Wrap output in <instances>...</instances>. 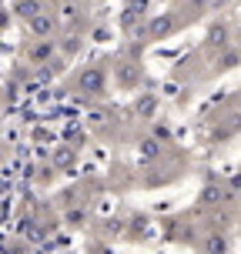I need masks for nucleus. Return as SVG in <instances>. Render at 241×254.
<instances>
[{
    "mask_svg": "<svg viewBox=\"0 0 241 254\" xmlns=\"http://www.w3.org/2000/svg\"><path fill=\"white\" fill-rule=\"evenodd\" d=\"M27 27H30V34H34L37 40H44V37H51L54 30H57V17L44 10V13H37L34 20H27Z\"/></svg>",
    "mask_w": 241,
    "mask_h": 254,
    "instance_id": "obj_3",
    "label": "nucleus"
},
{
    "mask_svg": "<svg viewBox=\"0 0 241 254\" xmlns=\"http://www.w3.org/2000/svg\"><path fill=\"white\" fill-rule=\"evenodd\" d=\"M151 137H158L161 144H164V140H171V130H167L164 124H158V127H154V134H151Z\"/></svg>",
    "mask_w": 241,
    "mask_h": 254,
    "instance_id": "obj_16",
    "label": "nucleus"
},
{
    "mask_svg": "<svg viewBox=\"0 0 241 254\" xmlns=\"http://www.w3.org/2000/svg\"><path fill=\"white\" fill-rule=\"evenodd\" d=\"M77 87L84 90V94H90V97H97L107 87V74H104L101 67H87V70H80V77H77Z\"/></svg>",
    "mask_w": 241,
    "mask_h": 254,
    "instance_id": "obj_1",
    "label": "nucleus"
},
{
    "mask_svg": "<svg viewBox=\"0 0 241 254\" xmlns=\"http://www.w3.org/2000/svg\"><path fill=\"white\" fill-rule=\"evenodd\" d=\"M238 130H241V114H231L228 121L215 130V140H228L231 134H238Z\"/></svg>",
    "mask_w": 241,
    "mask_h": 254,
    "instance_id": "obj_10",
    "label": "nucleus"
},
{
    "mask_svg": "<svg viewBox=\"0 0 241 254\" xmlns=\"http://www.w3.org/2000/svg\"><path fill=\"white\" fill-rule=\"evenodd\" d=\"M47 7H44V0H17L13 3V13L20 17V20H34L37 13H44Z\"/></svg>",
    "mask_w": 241,
    "mask_h": 254,
    "instance_id": "obj_7",
    "label": "nucleus"
},
{
    "mask_svg": "<svg viewBox=\"0 0 241 254\" xmlns=\"http://www.w3.org/2000/svg\"><path fill=\"white\" fill-rule=\"evenodd\" d=\"M80 47H84V37H77V34H74V37H67V40H61V51L67 54V57H71V54H77Z\"/></svg>",
    "mask_w": 241,
    "mask_h": 254,
    "instance_id": "obj_15",
    "label": "nucleus"
},
{
    "mask_svg": "<svg viewBox=\"0 0 241 254\" xmlns=\"http://www.w3.org/2000/svg\"><path fill=\"white\" fill-rule=\"evenodd\" d=\"M138 80H141V67L138 64H121V67H117V84H121L124 90L138 87Z\"/></svg>",
    "mask_w": 241,
    "mask_h": 254,
    "instance_id": "obj_8",
    "label": "nucleus"
},
{
    "mask_svg": "<svg viewBox=\"0 0 241 254\" xmlns=\"http://www.w3.org/2000/svg\"><path fill=\"white\" fill-rule=\"evenodd\" d=\"M7 27V10H0V30Z\"/></svg>",
    "mask_w": 241,
    "mask_h": 254,
    "instance_id": "obj_19",
    "label": "nucleus"
},
{
    "mask_svg": "<svg viewBox=\"0 0 241 254\" xmlns=\"http://www.w3.org/2000/svg\"><path fill=\"white\" fill-rule=\"evenodd\" d=\"M204 251L208 254H225L228 251V241H225V234H208V238H204Z\"/></svg>",
    "mask_w": 241,
    "mask_h": 254,
    "instance_id": "obj_12",
    "label": "nucleus"
},
{
    "mask_svg": "<svg viewBox=\"0 0 241 254\" xmlns=\"http://www.w3.org/2000/svg\"><path fill=\"white\" fill-rule=\"evenodd\" d=\"M191 3H194V7H208V0H191Z\"/></svg>",
    "mask_w": 241,
    "mask_h": 254,
    "instance_id": "obj_20",
    "label": "nucleus"
},
{
    "mask_svg": "<svg viewBox=\"0 0 241 254\" xmlns=\"http://www.w3.org/2000/svg\"><path fill=\"white\" fill-rule=\"evenodd\" d=\"M54 54H57V44H54L51 37H44L27 51V61L30 64H47V61H54Z\"/></svg>",
    "mask_w": 241,
    "mask_h": 254,
    "instance_id": "obj_4",
    "label": "nucleus"
},
{
    "mask_svg": "<svg viewBox=\"0 0 241 254\" xmlns=\"http://www.w3.org/2000/svg\"><path fill=\"white\" fill-rule=\"evenodd\" d=\"M225 197H228V188H225L221 181H211V184H204L201 197H198V207H201V211H215V207H221Z\"/></svg>",
    "mask_w": 241,
    "mask_h": 254,
    "instance_id": "obj_2",
    "label": "nucleus"
},
{
    "mask_svg": "<svg viewBox=\"0 0 241 254\" xmlns=\"http://www.w3.org/2000/svg\"><path fill=\"white\" fill-rule=\"evenodd\" d=\"M211 51H225L228 47V27L225 24H215L211 30H208V40H204Z\"/></svg>",
    "mask_w": 241,
    "mask_h": 254,
    "instance_id": "obj_9",
    "label": "nucleus"
},
{
    "mask_svg": "<svg viewBox=\"0 0 241 254\" xmlns=\"http://www.w3.org/2000/svg\"><path fill=\"white\" fill-rule=\"evenodd\" d=\"M154 111H158V97H151V94H148V97H141V101H138V114L141 117H151Z\"/></svg>",
    "mask_w": 241,
    "mask_h": 254,
    "instance_id": "obj_13",
    "label": "nucleus"
},
{
    "mask_svg": "<svg viewBox=\"0 0 241 254\" xmlns=\"http://www.w3.org/2000/svg\"><path fill=\"white\" fill-rule=\"evenodd\" d=\"M141 17H144L141 10H134V7H124V13H121V27H127V30H131V27L138 24Z\"/></svg>",
    "mask_w": 241,
    "mask_h": 254,
    "instance_id": "obj_14",
    "label": "nucleus"
},
{
    "mask_svg": "<svg viewBox=\"0 0 241 254\" xmlns=\"http://www.w3.org/2000/svg\"><path fill=\"white\" fill-rule=\"evenodd\" d=\"M228 188H231V190H241V174H235V178L228 181Z\"/></svg>",
    "mask_w": 241,
    "mask_h": 254,
    "instance_id": "obj_18",
    "label": "nucleus"
},
{
    "mask_svg": "<svg viewBox=\"0 0 241 254\" xmlns=\"http://www.w3.org/2000/svg\"><path fill=\"white\" fill-rule=\"evenodd\" d=\"M148 3H151V0H127V7H134V10H148Z\"/></svg>",
    "mask_w": 241,
    "mask_h": 254,
    "instance_id": "obj_17",
    "label": "nucleus"
},
{
    "mask_svg": "<svg viewBox=\"0 0 241 254\" xmlns=\"http://www.w3.org/2000/svg\"><path fill=\"white\" fill-rule=\"evenodd\" d=\"M238 64H241V54L235 51V47H225V51L218 54L215 67H218V70H228V67H238Z\"/></svg>",
    "mask_w": 241,
    "mask_h": 254,
    "instance_id": "obj_11",
    "label": "nucleus"
},
{
    "mask_svg": "<svg viewBox=\"0 0 241 254\" xmlns=\"http://www.w3.org/2000/svg\"><path fill=\"white\" fill-rule=\"evenodd\" d=\"M138 154H141V161H148V164H151V161H161V154H164V144H161L158 137H151V134H148V137H141V140H138Z\"/></svg>",
    "mask_w": 241,
    "mask_h": 254,
    "instance_id": "obj_6",
    "label": "nucleus"
},
{
    "mask_svg": "<svg viewBox=\"0 0 241 254\" xmlns=\"http://www.w3.org/2000/svg\"><path fill=\"white\" fill-rule=\"evenodd\" d=\"M174 27H178L174 13H161V17H154L151 24H148V34H151L154 40H161V37H167V34H174Z\"/></svg>",
    "mask_w": 241,
    "mask_h": 254,
    "instance_id": "obj_5",
    "label": "nucleus"
}]
</instances>
